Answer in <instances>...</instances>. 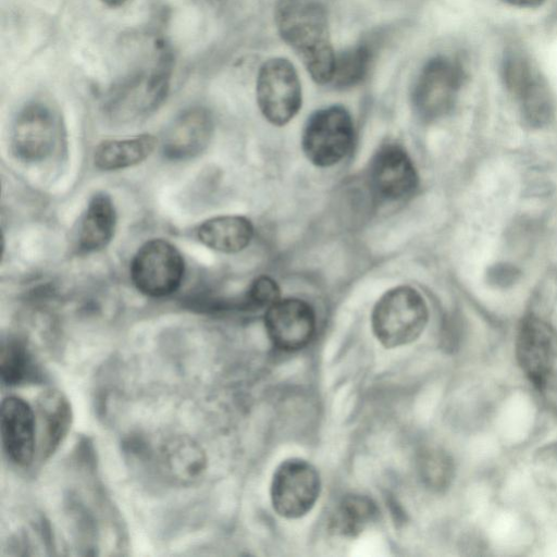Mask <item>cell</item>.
Segmentation results:
<instances>
[{
	"label": "cell",
	"mask_w": 557,
	"mask_h": 557,
	"mask_svg": "<svg viewBox=\"0 0 557 557\" xmlns=\"http://www.w3.org/2000/svg\"><path fill=\"white\" fill-rule=\"evenodd\" d=\"M556 352L554 330L537 317L524 318L518 331L516 354L521 369L537 388H543L547 383Z\"/></svg>",
	"instance_id": "cell-10"
},
{
	"label": "cell",
	"mask_w": 557,
	"mask_h": 557,
	"mask_svg": "<svg viewBox=\"0 0 557 557\" xmlns=\"http://www.w3.org/2000/svg\"><path fill=\"white\" fill-rule=\"evenodd\" d=\"M369 177L373 191L389 201L410 196L419 182L411 158L398 144H386L379 149L371 161Z\"/></svg>",
	"instance_id": "cell-12"
},
{
	"label": "cell",
	"mask_w": 557,
	"mask_h": 557,
	"mask_svg": "<svg viewBox=\"0 0 557 557\" xmlns=\"http://www.w3.org/2000/svg\"><path fill=\"white\" fill-rule=\"evenodd\" d=\"M162 455L165 469L178 481L193 482L206 470L205 451L189 437L172 438L164 446Z\"/></svg>",
	"instance_id": "cell-21"
},
{
	"label": "cell",
	"mask_w": 557,
	"mask_h": 557,
	"mask_svg": "<svg viewBox=\"0 0 557 557\" xmlns=\"http://www.w3.org/2000/svg\"><path fill=\"white\" fill-rule=\"evenodd\" d=\"M511 5L519 8H535L541 5L545 0H505Z\"/></svg>",
	"instance_id": "cell-26"
},
{
	"label": "cell",
	"mask_w": 557,
	"mask_h": 557,
	"mask_svg": "<svg viewBox=\"0 0 557 557\" xmlns=\"http://www.w3.org/2000/svg\"><path fill=\"white\" fill-rule=\"evenodd\" d=\"M502 74L506 88L518 102L523 120L533 127L549 123L554 99L546 81L520 50L506 52Z\"/></svg>",
	"instance_id": "cell-5"
},
{
	"label": "cell",
	"mask_w": 557,
	"mask_h": 557,
	"mask_svg": "<svg viewBox=\"0 0 557 557\" xmlns=\"http://www.w3.org/2000/svg\"><path fill=\"white\" fill-rule=\"evenodd\" d=\"M275 23L314 82L330 84L335 58L324 8L315 0H277Z\"/></svg>",
	"instance_id": "cell-1"
},
{
	"label": "cell",
	"mask_w": 557,
	"mask_h": 557,
	"mask_svg": "<svg viewBox=\"0 0 557 557\" xmlns=\"http://www.w3.org/2000/svg\"><path fill=\"white\" fill-rule=\"evenodd\" d=\"M354 137L349 112L344 107L331 106L309 116L302 131L301 148L312 164L327 168L350 152Z\"/></svg>",
	"instance_id": "cell-4"
},
{
	"label": "cell",
	"mask_w": 557,
	"mask_h": 557,
	"mask_svg": "<svg viewBox=\"0 0 557 557\" xmlns=\"http://www.w3.org/2000/svg\"><path fill=\"white\" fill-rule=\"evenodd\" d=\"M213 134L210 112L195 107L178 114L166 128L162 139V153L169 160L185 161L200 154Z\"/></svg>",
	"instance_id": "cell-14"
},
{
	"label": "cell",
	"mask_w": 557,
	"mask_h": 557,
	"mask_svg": "<svg viewBox=\"0 0 557 557\" xmlns=\"http://www.w3.org/2000/svg\"><path fill=\"white\" fill-rule=\"evenodd\" d=\"M320 490V475L314 466L300 458L286 459L273 473L272 506L284 518H300L312 509Z\"/></svg>",
	"instance_id": "cell-8"
},
{
	"label": "cell",
	"mask_w": 557,
	"mask_h": 557,
	"mask_svg": "<svg viewBox=\"0 0 557 557\" xmlns=\"http://www.w3.org/2000/svg\"><path fill=\"white\" fill-rule=\"evenodd\" d=\"M421 474L433 488L445 487L453 475V465L447 455L440 450L428 451L421 460Z\"/></svg>",
	"instance_id": "cell-25"
},
{
	"label": "cell",
	"mask_w": 557,
	"mask_h": 557,
	"mask_svg": "<svg viewBox=\"0 0 557 557\" xmlns=\"http://www.w3.org/2000/svg\"><path fill=\"white\" fill-rule=\"evenodd\" d=\"M251 221L242 215H219L203 221L198 230V239L208 248L234 253L245 249L253 237Z\"/></svg>",
	"instance_id": "cell-18"
},
{
	"label": "cell",
	"mask_w": 557,
	"mask_h": 557,
	"mask_svg": "<svg viewBox=\"0 0 557 557\" xmlns=\"http://www.w3.org/2000/svg\"><path fill=\"white\" fill-rule=\"evenodd\" d=\"M35 414L37 453L47 458L55 451L71 428V406L61 392L47 391L37 399Z\"/></svg>",
	"instance_id": "cell-17"
},
{
	"label": "cell",
	"mask_w": 557,
	"mask_h": 557,
	"mask_svg": "<svg viewBox=\"0 0 557 557\" xmlns=\"http://www.w3.org/2000/svg\"><path fill=\"white\" fill-rule=\"evenodd\" d=\"M264 327L275 347L285 351L298 350L313 337L315 314L305 300L281 298L265 310Z\"/></svg>",
	"instance_id": "cell-11"
},
{
	"label": "cell",
	"mask_w": 557,
	"mask_h": 557,
	"mask_svg": "<svg viewBox=\"0 0 557 557\" xmlns=\"http://www.w3.org/2000/svg\"><path fill=\"white\" fill-rule=\"evenodd\" d=\"M136 289L152 298L175 293L184 278L185 262L181 251L163 238L144 243L134 255L129 267Z\"/></svg>",
	"instance_id": "cell-3"
},
{
	"label": "cell",
	"mask_w": 557,
	"mask_h": 557,
	"mask_svg": "<svg viewBox=\"0 0 557 557\" xmlns=\"http://www.w3.org/2000/svg\"><path fill=\"white\" fill-rule=\"evenodd\" d=\"M375 503L366 495L350 494L341 499L330 520L331 533L343 537H355L363 532L377 518Z\"/></svg>",
	"instance_id": "cell-20"
},
{
	"label": "cell",
	"mask_w": 557,
	"mask_h": 557,
	"mask_svg": "<svg viewBox=\"0 0 557 557\" xmlns=\"http://www.w3.org/2000/svg\"><path fill=\"white\" fill-rule=\"evenodd\" d=\"M429 320L428 306L411 286L399 285L386 290L375 302L371 326L376 339L386 348L407 345L423 332Z\"/></svg>",
	"instance_id": "cell-2"
},
{
	"label": "cell",
	"mask_w": 557,
	"mask_h": 557,
	"mask_svg": "<svg viewBox=\"0 0 557 557\" xmlns=\"http://www.w3.org/2000/svg\"><path fill=\"white\" fill-rule=\"evenodd\" d=\"M0 376L9 386L34 382L39 376L38 366L23 339L9 336L2 341Z\"/></svg>",
	"instance_id": "cell-22"
},
{
	"label": "cell",
	"mask_w": 557,
	"mask_h": 557,
	"mask_svg": "<svg viewBox=\"0 0 557 557\" xmlns=\"http://www.w3.org/2000/svg\"><path fill=\"white\" fill-rule=\"evenodd\" d=\"M465 72L459 62L447 57H436L422 69L412 91L417 114L433 121L447 114L454 107Z\"/></svg>",
	"instance_id": "cell-7"
},
{
	"label": "cell",
	"mask_w": 557,
	"mask_h": 557,
	"mask_svg": "<svg viewBox=\"0 0 557 557\" xmlns=\"http://www.w3.org/2000/svg\"><path fill=\"white\" fill-rule=\"evenodd\" d=\"M116 210L111 196L96 193L79 219L74 243L79 253L97 252L112 240L116 227Z\"/></svg>",
	"instance_id": "cell-16"
},
{
	"label": "cell",
	"mask_w": 557,
	"mask_h": 557,
	"mask_svg": "<svg viewBox=\"0 0 557 557\" xmlns=\"http://www.w3.org/2000/svg\"><path fill=\"white\" fill-rule=\"evenodd\" d=\"M168 75L158 71L143 74L113 96L110 114L120 121H129L154 110L166 95Z\"/></svg>",
	"instance_id": "cell-15"
},
{
	"label": "cell",
	"mask_w": 557,
	"mask_h": 557,
	"mask_svg": "<svg viewBox=\"0 0 557 557\" xmlns=\"http://www.w3.org/2000/svg\"><path fill=\"white\" fill-rule=\"evenodd\" d=\"M2 447L8 458L26 467L37 453V423L34 408L16 396L5 397L0 408Z\"/></svg>",
	"instance_id": "cell-13"
},
{
	"label": "cell",
	"mask_w": 557,
	"mask_h": 557,
	"mask_svg": "<svg viewBox=\"0 0 557 557\" xmlns=\"http://www.w3.org/2000/svg\"><path fill=\"white\" fill-rule=\"evenodd\" d=\"M278 299H281V289L277 283L270 276L260 275L238 298V308L245 311L268 309Z\"/></svg>",
	"instance_id": "cell-24"
},
{
	"label": "cell",
	"mask_w": 557,
	"mask_h": 557,
	"mask_svg": "<svg viewBox=\"0 0 557 557\" xmlns=\"http://www.w3.org/2000/svg\"><path fill=\"white\" fill-rule=\"evenodd\" d=\"M103 3L110 7H117L125 3L127 0H101Z\"/></svg>",
	"instance_id": "cell-27"
},
{
	"label": "cell",
	"mask_w": 557,
	"mask_h": 557,
	"mask_svg": "<svg viewBox=\"0 0 557 557\" xmlns=\"http://www.w3.org/2000/svg\"><path fill=\"white\" fill-rule=\"evenodd\" d=\"M58 132L55 110L47 102L32 101L20 110L12 124V153L23 162H40L53 151Z\"/></svg>",
	"instance_id": "cell-9"
},
{
	"label": "cell",
	"mask_w": 557,
	"mask_h": 557,
	"mask_svg": "<svg viewBox=\"0 0 557 557\" xmlns=\"http://www.w3.org/2000/svg\"><path fill=\"white\" fill-rule=\"evenodd\" d=\"M257 102L271 124H287L301 108V85L294 65L273 58L262 64L257 77Z\"/></svg>",
	"instance_id": "cell-6"
},
{
	"label": "cell",
	"mask_w": 557,
	"mask_h": 557,
	"mask_svg": "<svg viewBox=\"0 0 557 557\" xmlns=\"http://www.w3.org/2000/svg\"><path fill=\"white\" fill-rule=\"evenodd\" d=\"M370 58V51L366 46L342 52L335 58L331 84L341 88L358 84L368 71Z\"/></svg>",
	"instance_id": "cell-23"
},
{
	"label": "cell",
	"mask_w": 557,
	"mask_h": 557,
	"mask_svg": "<svg viewBox=\"0 0 557 557\" xmlns=\"http://www.w3.org/2000/svg\"><path fill=\"white\" fill-rule=\"evenodd\" d=\"M157 138L141 134L126 139L100 141L94 152L95 166L102 171L132 168L145 161L154 150Z\"/></svg>",
	"instance_id": "cell-19"
}]
</instances>
